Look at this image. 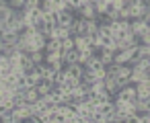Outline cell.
Masks as SVG:
<instances>
[{"label": "cell", "instance_id": "7402d4cb", "mask_svg": "<svg viewBox=\"0 0 150 123\" xmlns=\"http://www.w3.org/2000/svg\"><path fill=\"white\" fill-rule=\"evenodd\" d=\"M41 0H25V11H33V8H39Z\"/></svg>", "mask_w": 150, "mask_h": 123}, {"label": "cell", "instance_id": "ffe728a7", "mask_svg": "<svg viewBox=\"0 0 150 123\" xmlns=\"http://www.w3.org/2000/svg\"><path fill=\"white\" fill-rule=\"evenodd\" d=\"M66 78H68L66 70H58V72H56V76H54V82H56V84H62Z\"/></svg>", "mask_w": 150, "mask_h": 123}, {"label": "cell", "instance_id": "d4e9b609", "mask_svg": "<svg viewBox=\"0 0 150 123\" xmlns=\"http://www.w3.org/2000/svg\"><path fill=\"white\" fill-rule=\"evenodd\" d=\"M64 2H70V0H64Z\"/></svg>", "mask_w": 150, "mask_h": 123}, {"label": "cell", "instance_id": "6da1fadb", "mask_svg": "<svg viewBox=\"0 0 150 123\" xmlns=\"http://www.w3.org/2000/svg\"><path fill=\"white\" fill-rule=\"evenodd\" d=\"M103 82H105V90H107L111 96L119 94V90H121V84L117 82V78H115V76H105V78H103Z\"/></svg>", "mask_w": 150, "mask_h": 123}, {"label": "cell", "instance_id": "603a6c76", "mask_svg": "<svg viewBox=\"0 0 150 123\" xmlns=\"http://www.w3.org/2000/svg\"><path fill=\"white\" fill-rule=\"evenodd\" d=\"M11 8H17V11H23L25 8V0H8Z\"/></svg>", "mask_w": 150, "mask_h": 123}, {"label": "cell", "instance_id": "8992f818", "mask_svg": "<svg viewBox=\"0 0 150 123\" xmlns=\"http://www.w3.org/2000/svg\"><path fill=\"white\" fill-rule=\"evenodd\" d=\"M64 70H66V74H68V76H72V78H78V80H80V78H82V72H84V66L76 62V64H68V66H64Z\"/></svg>", "mask_w": 150, "mask_h": 123}, {"label": "cell", "instance_id": "2e32d148", "mask_svg": "<svg viewBox=\"0 0 150 123\" xmlns=\"http://www.w3.org/2000/svg\"><path fill=\"white\" fill-rule=\"evenodd\" d=\"M29 58H31L35 64H43V62H45V49H35V51L29 53Z\"/></svg>", "mask_w": 150, "mask_h": 123}, {"label": "cell", "instance_id": "30bf717a", "mask_svg": "<svg viewBox=\"0 0 150 123\" xmlns=\"http://www.w3.org/2000/svg\"><path fill=\"white\" fill-rule=\"evenodd\" d=\"M84 68H86V70H99V68H105V64L101 62V58H99L97 53H93V56L84 62Z\"/></svg>", "mask_w": 150, "mask_h": 123}, {"label": "cell", "instance_id": "5b68a950", "mask_svg": "<svg viewBox=\"0 0 150 123\" xmlns=\"http://www.w3.org/2000/svg\"><path fill=\"white\" fill-rule=\"evenodd\" d=\"M119 96H123L125 101H136V98H138V92H136V84H132V82L123 84V86H121V90H119Z\"/></svg>", "mask_w": 150, "mask_h": 123}, {"label": "cell", "instance_id": "52a82bcc", "mask_svg": "<svg viewBox=\"0 0 150 123\" xmlns=\"http://www.w3.org/2000/svg\"><path fill=\"white\" fill-rule=\"evenodd\" d=\"M74 21H76V15L72 11H62L58 17V25H62V27H70Z\"/></svg>", "mask_w": 150, "mask_h": 123}, {"label": "cell", "instance_id": "3957f363", "mask_svg": "<svg viewBox=\"0 0 150 123\" xmlns=\"http://www.w3.org/2000/svg\"><path fill=\"white\" fill-rule=\"evenodd\" d=\"M76 17H84V19H95L97 21V11H95V4L93 2H84L82 6H80V11L76 13Z\"/></svg>", "mask_w": 150, "mask_h": 123}, {"label": "cell", "instance_id": "9c48e42d", "mask_svg": "<svg viewBox=\"0 0 150 123\" xmlns=\"http://www.w3.org/2000/svg\"><path fill=\"white\" fill-rule=\"evenodd\" d=\"M19 33H15V31H6V33H2L0 35V39H2V45H17L19 43Z\"/></svg>", "mask_w": 150, "mask_h": 123}, {"label": "cell", "instance_id": "7c38bea8", "mask_svg": "<svg viewBox=\"0 0 150 123\" xmlns=\"http://www.w3.org/2000/svg\"><path fill=\"white\" fill-rule=\"evenodd\" d=\"M78 56H80V49H78V47H72V49L64 51V64H66V66H68V64H76V62H78Z\"/></svg>", "mask_w": 150, "mask_h": 123}, {"label": "cell", "instance_id": "ba28073f", "mask_svg": "<svg viewBox=\"0 0 150 123\" xmlns=\"http://www.w3.org/2000/svg\"><path fill=\"white\" fill-rule=\"evenodd\" d=\"M136 92L140 98H150V80H142L136 84Z\"/></svg>", "mask_w": 150, "mask_h": 123}, {"label": "cell", "instance_id": "8fae6325", "mask_svg": "<svg viewBox=\"0 0 150 123\" xmlns=\"http://www.w3.org/2000/svg\"><path fill=\"white\" fill-rule=\"evenodd\" d=\"M99 58H101V62L107 66V64H111L113 60H115V49H109V47H103L99 53H97Z\"/></svg>", "mask_w": 150, "mask_h": 123}, {"label": "cell", "instance_id": "d6986e66", "mask_svg": "<svg viewBox=\"0 0 150 123\" xmlns=\"http://www.w3.org/2000/svg\"><path fill=\"white\" fill-rule=\"evenodd\" d=\"M0 123H13V109L0 113Z\"/></svg>", "mask_w": 150, "mask_h": 123}, {"label": "cell", "instance_id": "cb8c5ba5", "mask_svg": "<svg viewBox=\"0 0 150 123\" xmlns=\"http://www.w3.org/2000/svg\"><path fill=\"white\" fill-rule=\"evenodd\" d=\"M142 19H144V21H146V23H148V25H150V11H148V13H146V15H144V17H142Z\"/></svg>", "mask_w": 150, "mask_h": 123}, {"label": "cell", "instance_id": "4fadbf2b", "mask_svg": "<svg viewBox=\"0 0 150 123\" xmlns=\"http://www.w3.org/2000/svg\"><path fill=\"white\" fill-rule=\"evenodd\" d=\"M134 105H136V113H148L150 111V98H136L134 101Z\"/></svg>", "mask_w": 150, "mask_h": 123}, {"label": "cell", "instance_id": "7a4b0ae2", "mask_svg": "<svg viewBox=\"0 0 150 123\" xmlns=\"http://www.w3.org/2000/svg\"><path fill=\"white\" fill-rule=\"evenodd\" d=\"M142 80H148V72L142 68V66H132V76H129V82L132 84H138V82H142Z\"/></svg>", "mask_w": 150, "mask_h": 123}, {"label": "cell", "instance_id": "e0dca14e", "mask_svg": "<svg viewBox=\"0 0 150 123\" xmlns=\"http://www.w3.org/2000/svg\"><path fill=\"white\" fill-rule=\"evenodd\" d=\"M60 45H62V51L72 49V47H74V37H66V39H62V41H60Z\"/></svg>", "mask_w": 150, "mask_h": 123}, {"label": "cell", "instance_id": "44dd1931", "mask_svg": "<svg viewBox=\"0 0 150 123\" xmlns=\"http://www.w3.org/2000/svg\"><path fill=\"white\" fill-rule=\"evenodd\" d=\"M93 123H107V117H105V115L97 109V111L93 113Z\"/></svg>", "mask_w": 150, "mask_h": 123}, {"label": "cell", "instance_id": "9a60e30c", "mask_svg": "<svg viewBox=\"0 0 150 123\" xmlns=\"http://www.w3.org/2000/svg\"><path fill=\"white\" fill-rule=\"evenodd\" d=\"M45 51H47V53H54V51H62L60 39H47V43H45Z\"/></svg>", "mask_w": 150, "mask_h": 123}, {"label": "cell", "instance_id": "5bb4252c", "mask_svg": "<svg viewBox=\"0 0 150 123\" xmlns=\"http://www.w3.org/2000/svg\"><path fill=\"white\" fill-rule=\"evenodd\" d=\"M39 98H41V94L37 92V88H35V86H31V88H27V90H25V101H27V103H37Z\"/></svg>", "mask_w": 150, "mask_h": 123}, {"label": "cell", "instance_id": "ac0fdd59", "mask_svg": "<svg viewBox=\"0 0 150 123\" xmlns=\"http://www.w3.org/2000/svg\"><path fill=\"white\" fill-rule=\"evenodd\" d=\"M117 70H119V64H115V62H111V64H107V66H105L107 76H115V74H117Z\"/></svg>", "mask_w": 150, "mask_h": 123}, {"label": "cell", "instance_id": "277c9868", "mask_svg": "<svg viewBox=\"0 0 150 123\" xmlns=\"http://www.w3.org/2000/svg\"><path fill=\"white\" fill-rule=\"evenodd\" d=\"M129 76H132V66H129V64H123V66H119V70H117L115 78H117V82H119L121 86L129 82Z\"/></svg>", "mask_w": 150, "mask_h": 123}]
</instances>
